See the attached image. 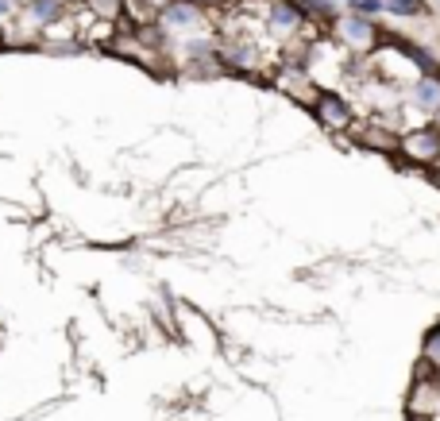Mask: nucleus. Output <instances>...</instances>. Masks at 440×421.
Instances as JSON below:
<instances>
[{
    "mask_svg": "<svg viewBox=\"0 0 440 421\" xmlns=\"http://www.w3.org/2000/svg\"><path fill=\"white\" fill-rule=\"evenodd\" d=\"M344 39L355 43V47H363V43H371V23L363 20V16H355V20L344 23Z\"/></svg>",
    "mask_w": 440,
    "mask_h": 421,
    "instance_id": "20e7f679",
    "label": "nucleus"
},
{
    "mask_svg": "<svg viewBox=\"0 0 440 421\" xmlns=\"http://www.w3.org/2000/svg\"><path fill=\"white\" fill-rule=\"evenodd\" d=\"M321 120L328 127H344V124H352V108L344 105L340 97H336V93H321Z\"/></svg>",
    "mask_w": 440,
    "mask_h": 421,
    "instance_id": "f03ea898",
    "label": "nucleus"
},
{
    "mask_svg": "<svg viewBox=\"0 0 440 421\" xmlns=\"http://www.w3.org/2000/svg\"><path fill=\"white\" fill-rule=\"evenodd\" d=\"M413 105L425 108V112H437V108H440V81L425 74V78L413 85Z\"/></svg>",
    "mask_w": 440,
    "mask_h": 421,
    "instance_id": "7ed1b4c3",
    "label": "nucleus"
},
{
    "mask_svg": "<svg viewBox=\"0 0 440 421\" xmlns=\"http://www.w3.org/2000/svg\"><path fill=\"white\" fill-rule=\"evenodd\" d=\"M401 151L410 158H417V163L440 158V127H417V132H410V136L401 139Z\"/></svg>",
    "mask_w": 440,
    "mask_h": 421,
    "instance_id": "f257e3e1",
    "label": "nucleus"
},
{
    "mask_svg": "<svg viewBox=\"0 0 440 421\" xmlns=\"http://www.w3.org/2000/svg\"><path fill=\"white\" fill-rule=\"evenodd\" d=\"M4 12H8V0H0V16H4Z\"/></svg>",
    "mask_w": 440,
    "mask_h": 421,
    "instance_id": "f8f14e48",
    "label": "nucleus"
},
{
    "mask_svg": "<svg viewBox=\"0 0 440 421\" xmlns=\"http://www.w3.org/2000/svg\"><path fill=\"white\" fill-rule=\"evenodd\" d=\"M271 20L278 23V28H293V23H297V8H293V4H278Z\"/></svg>",
    "mask_w": 440,
    "mask_h": 421,
    "instance_id": "39448f33",
    "label": "nucleus"
},
{
    "mask_svg": "<svg viewBox=\"0 0 440 421\" xmlns=\"http://www.w3.org/2000/svg\"><path fill=\"white\" fill-rule=\"evenodd\" d=\"M390 12H398V16H417L421 12V0H382Z\"/></svg>",
    "mask_w": 440,
    "mask_h": 421,
    "instance_id": "0eeeda50",
    "label": "nucleus"
},
{
    "mask_svg": "<svg viewBox=\"0 0 440 421\" xmlns=\"http://www.w3.org/2000/svg\"><path fill=\"white\" fill-rule=\"evenodd\" d=\"M352 8L363 12V16H375V12H382L386 4H382V0H352Z\"/></svg>",
    "mask_w": 440,
    "mask_h": 421,
    "instance_id": "9d476101",
    "label": "nucleus"
},
{
    "mask_svg": "<svg viewBox=\"0 0 440 421\" xmlns=\"http://www.w3.org/2000/svg\"><path fill=\"white\" fill-rule=\"evenodd\" d=\"M309 8H317V12H333V0H309Z\"/></svg>",
    "mask_w": 440,
    "mask_h": 421,
    "instance_id": "9b49d317",
    "label": "nucleus"
},
{
    "mask_svg": "<svg viewBox=\"0 0 440 421\" xmlns=\"http://www.w3.org/2000/svg\"><path fill=\"white\" fill-rule=\"evenodd\" d=\"M425 360H429L432 367H440V329H432V333L425 336Z\"/></svg>",
    "mask_w": 440,
    "mask_h": 421,
    "instance_id": "423d86ee",
    "label": "nucleus"
},
{
    "mask_svg": "<svg viewBox=\"0 0 440 421\" xmlns=\"http://www.w3.org/2000/svg\"><path fill=\"white\" fill-rule=\"evenodd\" d=\"M167 20H170V23H193V20H197V12L189 8V4H174Z\"/></svg>",
    "mask_w": 440,
    "mask_h": 421,
    "instance_id": "6e6552de",
    "label": "nucleus"
},
{
    "mask_svg": "<svg viewBox=\"0 0 440 421\" xmlns=\"http://www.w3.org/2000/svg\"><path fill=\"white\" fill-rule=\"evenodd\" d=\"M410 421H429V418H410Z\"/></svg>",
    "mask_w": 440,
    "mask_h": 421,
    "instance_id": "ddd939ff",
    "label": "nucleus"
},
{
    "mask_svg": "<svg viewBox=\"0 0 440 421\" xmlns=\"http://www.w3.org/2000/svg\"><path fill=\"white\" fill-rule=\"evenodd\" d=\"M31 12H35L39 20H50V16H59V0H35Z\"/></svg>",
    "mask_w": 440,
    "mask_h": 421,
    "instance_id": "1a4fd4ad",
    "label": "nucleus"
}]
</instances>
